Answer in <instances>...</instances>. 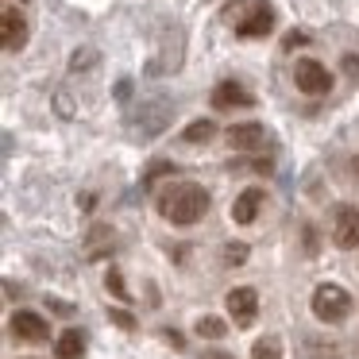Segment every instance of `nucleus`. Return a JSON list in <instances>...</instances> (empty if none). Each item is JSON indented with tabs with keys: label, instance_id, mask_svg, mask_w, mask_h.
<instances>
[{
	"label": "nucleus",
	"instance_id": "nucleus-11",
	"mask_svg": "<svg viewBox=\"0 0 359 359\" xmlns=\"http://www.w3.org/2000/svg\"><path fill=\"white\" fill-rule=\"evenodd\" d=\"M259 205H263V189L259 186L243 189V194L236 197V205H232V220L236 224H251V220L259 217Z\"/></svg>",
	"mask_w": 359,
	"mask_h": 359
},
{
	"label": "nucleus",
	"instance_id": "nucleus-7",
	"mask_svg": "<svg viewBox=\"0 0 359 359\" xmlns=\"http://www.w3.org/2000/svg\"><path fill=\"white\" fill-rule=\"evenodd\" d=\"M12 332L20 336V340H27V344H43V340H50V325L39 317V313H27V309H20V313H12Z\"/></svg>",
	"mask_w": 359,
	"mask_h": 359
},
{
	"label": "nucleus",
	"instance_id": "nucleus-10",
	"mask_svg": "<svg viewBox=\"0 0 359 359\" xmlns=\"http://www.w3.org/2000/svg\"><path fill=\"white\" fill-rule=\"evenodd\" d=\"M0 39H4V50H20L27 39V24L20 16V8H4L0 12Z\"/></svg>",
	"mask_w": 359,
	"mask_h": 359
},
{
	"label": "nucleus",
	"instance_id": "nucleus-6",
	"mask_svg": "<svg viewBox=\"0 0 359 359\" xmlns=\"http://www.w3.org/2000/svg\"><path fill=\"white\" fill-rule=\"evenodd\" d=\"M332 240H336V248H344V251L359 248V209L355 205H336V212H332Z\"/></svg>",
	"mask_w": 359,
	"mask_h": 359
},
{
	"label": "nucleus",
	"instance_id": "nucleus-18",
	"mask_svg": "<svg viewBox=\"0 0 359 359\" xmlns=\"http://www.w3.org/2000/svg\"><path fill=\"white\" fill-rule=\"evenodd\" d=\"M220 259H224V266H240L243 259H248V248H243V243H228V248L220 251Z\"/></svg>",
	"mask_w": 359,
	"mask_h": 359
},
{
	"label": "nucleus",
	"instance_id": "nucleus-13",
	"mask_svg": "<svg viewBox=\"0 0 359 359\" xmlns=\"http://www.w3.org/2000/svg\"><path fill=\"white\" fill-rule=\"evenodd\" d=\"M251 359H282V340L278 336H259L251 344Z\"/></svg>",
	"mask_w": 359,
	"mask_h": 359
},
{
	"label": "nucleus",
	"instance_id": "nucleus-5",
	"mask_svg": "<svg viewBox=\"0 0 359 359\" xmlns=\"http://www.w3.org/2000/svg\"><path fill=\"white\" fill-rule=\"evenodd\" d=\"M224 302H228V317L236 320V328H251V325H255V317H259V294L251 286L228 290Z\"/></svg>",
	"mask_w": 359,
	"mask_h": 359
},
{
	"label": "nucleus",
	"instance_id": "nucleus-22",
	"mask_svg": "<svg viewBox=\"0 0 359 359\" xmlns=\"http://www.w3.org/2000/svg\"><path fill=\"white\" fill-rule=\"evenodd\" d=\"M109 317L116 320L120 328H135V317H132V313H124V309H109Z\"/></svg>",
	"mask_w": 359,
	"mask_h": 359
},
{
	"label": "nucleus",
	"instance_id": "nucleus-24",
	"mask_svg": "<svg viewBox=\"0 0 359 359\" xmlns=\"http://www.w3.org/2000/svg\"><path fill=\"white\" fill-rule=\"evenodd\" d=\"M351 170H355V178H359V155H355V158H351Z\"/></svg>",
	"mask_w": 359,
	"mask_h": 359
},
{
	"label": "nucleus",
	"instance_id": "nucleus-1",
	"mask_svg": "<svg viewBox=\"0 0 359 359\" xmlns=\"http://www.w3.org/2000/svg\"><path fill=\"white\" fill-rule=\"evenodd\" d=\"M158 212L178 228L197 224V220L209 212V189L197 186V182H170V186L158 194Z\"/></svg>",
	"mask_w": 359,
	"mask_h": 359
},
{
	"label": "nucleus",
	"instance_id": "nucleus-23",
	"mask_svg": "<svg viewBox=\"0 0 359 359\" xmlns=\"http://www.w3.org/2000/svg\"><path fill=\"white\" fill-rule=\"evenodd\" d=\"M205 359H236V355H228V351H209Z\"/></svg>",
	"mask_w": 359,
	"mask_h": 359
},
{
	"label": "nucleus",
	"instance_id": "nucleus-20",
	"mask_svg": "<svg viewBox=\"0 0 359 359\" xmlns=\"http://www.w3.org/2000/svg\"><path fill=\"white\" fill-rule=\"evenodd\" d=\"M340 66H344V74H348L351 81H359V55H344Z\"/></svg>",
	"mask_w": 359,
	"mask_h": 359
},
{
	"label": "nucleus",
	"instance_id": "nucleus-9",
	"mask_svg": "<svg viewBox=\"0 0 359 359\" xmlns=\"http://www.w3.org/2000/svg\"><path fill=\"white\" fill-rule=\"evenodd\" d=\"M228 147H236V151H263L266 147V128L263 124H232L228 128Z\"/></svg>",
	"mask_w": 359,
	"mask_h": 359
},
{
	"label": "nucleus",
	"instance_id": "nucleus-19",
	"mask_svg": "<svg viewBox=\"0 0 359 359\" xmlns=\"http://www.w3.org/2000/svg\"><path fill=\"white\" fill-rule=\"evenodd\" d=\"M93 62H97V55L86 47V50H78V55L70 58V70H81V66H93Z\"/></svg>",
	"mask_w": 359,
	"mask_h": 359
},
{
	"label": "nucleus",
	"instance_id": "nucleus-15",
	"mask_svg": "<svg viewBox=\"0 0 359 359\" xmlns=\"http://www.w3.org/2000/svg\"><path fill=\"white\" fill-rule=\"evenodd\" d=\"M104 248H112V228L97 224L93 232H89V248H86V255H89V259H97Z\"/></svg>",
	"mask_w": 359,
	"mask_h": 359
},
{
	"label": "nucleus",
	"instance_id": "nucleus-2",
	"mask_svg": "<svg viewBox=\"0 0 359 359\" xmlns=\"http://www.w3.org/2000/svg\"><path fill=\"white\" fill-rule=\"evenodd\" d=\"M224 24H232L236 35H243V39H263L274 27V8L266 0H240V4L224 8Z\"/></svg>",
	"mask_w": 359,
	"mask_h": 359
},
{
	"label": "nucleus",
	"instance_id": "nucleus-17",
	"mask_svg": "<svg viewBox=\"0 0 359 359\" xmlns=\"http://www.w3.org/2000/svg\"><path fill=\"white\" fill-rule=\"evenodd\" d=\"M104 282H109V290L120 297V302H132V294H128V286H124V278H120V271H116V266H112V271L104 274Z\"/></svg>",
	"mask_w": 359,
	"mask_h": 359
},
{
	"label": "nucleus",
	"instance_id": "nucleus-3",
	"mask_svg": "<svg viewBox=\"0 0 359 359\" xmlns=\"http://www.w3.org/2000/svg\"><path fill=\"white\" fill-rule=\"evenodd\" d=\"M313 317L325 320V325H340L344 317L351 313V294L344 286H336V282H325V286L313 290Z\"/></svg>",
	"mask_w": 359,
	"mask_h": 359
},
{
	"label": "nucleus",
	"instance_id": "nucleus-12",
	"mask_svg": "<svg viewBox=\"0 0 359 359\" xmlns=\"http://www.w3.org/2000/svg\"><path fill=\"white\" fill-rule=\"evenodd\" d=\"M55 355L58 359H81L86 355V336H81V328H66V332L58 336Z\"/></svg>",
	"mask_w": 359,
	"mask_h": 359
},
{
	"label": "nucleus",
	"instance_id": "nucleus-21",
	"mask_svg": "<svg viewBox=\"0 0 359 359\" xmlns=\"http://www.w3.org/2000/svg\"><path fill=\"white\" fill-rule=\"evenodd\" d=\"M305 43H309V35H305V32H290L286 39H282V47L294 50V47H305Z\"/></svg>",
	"mask_w": 359,
	"mask_h": 359
},
{
	"label": "nucleus",
	"instance_id": "nucleus-4",
	"mask_svg": "<svg viewBox=\"0 0 359 359\" xmlns=\"http://www.w3.org/2000/svg\"><path fill=\"white\" fill-rule=\"evenodd\" d=\"M294 81H297V89H302V93H309V97H325L328 89H332V74H328L317 58H297Z\"/></svg>",
	"mask_w": 359,
	"mask_h": 359
},
{
	"label": "nucleus",
	"instance_id": "nucleus-16",
	"mask_svg": "<svg viewBox=\"0 0 359 359\" xmlns=\"http://www.w3.org/2000/svg\"><path fill=\"white\" fill-rule=\"evenodd\" d=\"M224 332H228V325L220 317H201L197 320V336H201V340H224Z\"/></svg>",
	"mask_w": 359,
	"mask_h": 359
},
{
	"label": "nucleus",
	"instance_id": "nucleus-8",
	"mask_svg": "<svg viewBox=\"0 0 359 359\" xmlns=\"http://www.w3.org/2000/svg\"><path fill=\"white\" fill-rule=\"evenodd\" d=\"M212 109H248V104H255V97L248 93V89L240 86V81H217V86H212Z\"/></svg>",
	"mask_w": 359,
	"mask_h": 359
},
{
	"label": "nucleus",
	"instance_id": "nucleus-14",
	"mask_svg": "<svg viewBox=\"0 0 359 359\" xmlns=\"http://www.w3.org/2000/svg\"><path fill=\"white\" fill-rule=\"evenodd\" d=\"M212 135H217V124H212V120H194L182 140H186V143H209Z\"/></svg>",
	"mask_w": 359,
	"mask_h": 359
}]
</instances>
